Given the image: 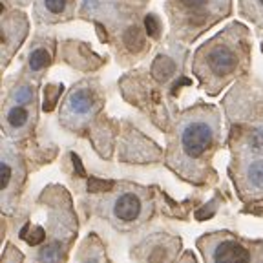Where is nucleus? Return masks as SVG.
<instances>
[{"label": "nucleus", "instance_id": "1", "mask_svg": "<svg viewBox=\"0 0 263 263\" xmlns=\"http://www.w3.org/2000/svg\"><path fill=\"white\" fill-rule=\"evenodd\" d=\"M218 136V121L214 115L196 111L189 115L177 132V161L181 164L196 163L206 154Z\"/></svg>", "mask_w": 263, "mask_h": 263}, {"label": "nucleus", "instance_id": "2", "mask_svg": "<svg viewBox=\"0 0 263 263\" xmlns=\"http://www.w3.org/2000/svg\"><path fill=\"white\" fill-rule=\"evenodd\" d=\"M206 263H261L263 245L258 249L227 234L210 236L199 241Z\"/></svg>", "mask_w": 263, "mask_h": 263}, {"label": "nucleus", "instance_id": "3", "mask_svg": "<svg viewBox=\"0 0 263 263\" xmlns=\"http://www.w3.org/2000/svg\"><path fill=\"white\" fill-rule=\"evenodd\" d=\"M141 199L137 194L134 192H124L121 196H117L111 203V214H114L115 219L124 223H132L136 221L141 216Z\"/></svg>", "mask_w": 263, "mask_h": 263}, {"label": "nucleus", "instance_id": "4", "mask_svg": "<svg viewBox=\"0 0 263 263\" xmlns=\"http://www.w3.org/2000/svg\"><path fill=\"white\" fill-rule=\"evenodd\" d=\"M206 62H209V68L214 71V75L223 77V75L230 73V71L236 68L238 57H236L234 51L230 48H227V46H218V48H214L209 53Z\"/></svg>", "mask_w": 263, "mask_h": 263}, {"label": "nucleus", "instance_id": "5", "mask_svg": "<svg viewBox=\"0 0 263 263\" xmlns=\"http://www.w3.org/2000/svg\"><path fill=\"white\" fill-rule=\"evenodd\" d=\"M91 108V97L88 95V91L77 90L70 95L68 103H66V110L73 115H86L90 114Z\"/></svg>", "mask_w": 263, "mask_h": 263}, {"label": "nucleus", "instance_id": "6", "mask_svg": "<svg viewBox=\"0 0 263 263\" xmlns=\"http://www.w3.org/2000/svg\"><path fill=\"white\" fill-rule=\"evenodd\" d=\"M245 181L254 192H263V159H256L247 164Z\"/></svg>", "mask_w": 263, "mask_h": 263}, {"label": "nucleus", "instance_id": "7", "mask_svg": "<svg viewBox=\"0 0 263 263\" xmlns=\"http://www.w3.org/2000/svg\"><path fill=\"white\" fill-rule=\"evenodd\" d=\"M176 71V62L168 57H157L152 66V75L157 81H168Z\"/></svg>", "mask_w": 263, "mask_h": 263}, {"label": "nucleus", "instance_id": "8", "mask_svg": "<svg viewBox=\"0 0 263 263\" xmlns=\"http://www.w3.org/2000/svg\"><path fill=\"white\" fill-rule=\"evenodd\" d=\"M6 121H8V124L11 128H21V126H24L26 121H28V111L22 106H13L11 110L8 111Z\"/></svg>", "mask_w": 263, "mask_h": 263}, {"label": "nucleus", "instance_id": "9", "mask_svg": "<svg viewBox=\"0 0 263 263\" xmlns=\"http://www.w3.org/2000/svg\"><path fill=\"white\" fill-rule=\"evenodd\" d=\"M49 62V55L46 49H35L31 55H29V68H31L33 71H39L42 70L46 64Z\"/></svg>", "mask_w": 263, "mask_h": 263}, {"label": "nucleus", "instance_id": "10", "mask_svg": "<svg viewBox=\"0 0 263 263\" xmlns=\"http://www.w3.org/2000/svg\"><path fill=\"white\" fill-rule=\"evenodd\" d=\"M114 189V181L106 179H99V177H90L88 179V190L90 192H108V190Z\"/></svg>", "mask_w": 263, "mask_h": 263}, {"label": "nucleus", "instance_id": "11", "mask_svg": "<svg viewBox=\"0 0 263 263\" xmlns=\"http://www.w3.org/2000/svg\"><path fill=\"white\" fill-rule=\"evenodd\" d=\"M124 44L128 46V48H139V46H143V37H141L139 29L134 26V28H130L126 33H124Z\"/></svg>", "mask_w": 263, "mask_h": 263}, {"label": "nucleus", "instance_id": "12", "mask_svg": "<svg viewBox=\"0 0 263 263\" xmlns=\"http://www.w3.org/2000/svg\"><path fill=\"white\" fill-rule=\"evenodd\" d=\"M22 238H24L31 247H35V245H39V243L44 241V238H46L44 229H42V227H33L31 232H29V234H24Z\"/></svg>", "mask_w": 263, "mask_h": 263}, {"label": "nucleus", "instance_id": "13", "mask_svg": "<svg viewBox=\"0 0 263 263\" xmlns=\"http://www.w3.org/2000/svg\"><path fill=\"white\" fill-rule=\"evenodd\" d=\"M44 6L51 15H59V13L64 11L66 0H44Z\"/></svg>", "mask_w": 263, "mask_h": 263}, {"label": "nucleus", "instance_id": "14", "mask_svg": "<svg viewBox=\"0 0 263 263\" xmlns=\"http://www.w3.org/2000/svg\"><path fill=\"white\" fill-rule=\"evenodd\" d=\"M62 90V88H61ZM61 90L59 91H53V86H48V91H46V101H44V110L46 111H49V110H53V106H55V103H57V97H59V93H61Z\"/></svg>", "mask_w": 263, "mask_h": 263}, {"label": "nucleus", "instance_id": "15", "mask_svg": "<svg viewBox=\"0 0 263 263\" xmlns=\"http://www.w3.org/2000/svg\"><path fill=\"white\" fill-rule=\"evenodd\" d=\"M144 28H146V33L150 35V37L157 35V31H159V24H157L156 16H154V15H146V16H144Z\"/></svg>", "mask_w": 263, "mask_h": 263}, {"label": "nucleus", "instance_id": "16", "mask_svg": "<svg viewBox=\"0 0 263 263\" xmlns=\"http://www.w3.org/2000/svg\"><path fill=\"white\" fill-rule=\"evenodd\" d=\"M0 181H2V189H8L9 181H11V166L6 161L0 164Z\"/></svg>", "mask_w": 263, "mask_h": 263}, {"label": "nucleus", "instance_id": "17", "mask_svg": "<svg viewBox=\"0 0 263 263\" xmlns=\"http://www.w3.org/2000/svg\"><path fill=\"white\" fill-rule=\"evenodd\" d=\"M206 2H209V0H181V4L189 9H201L206 6Z\"/></svg>", "mask_w": 263, "mask_h": 263}, {"label": "nucleus", "instance_id": "18", "mask_svg": "<svg viewBox=\"0 0 263 263\" xmlns=\"http://www.w3.org/2000/svg\"><path fill=\"white\" fill-rule=\"evenodd\" d=\"M15 99H16V103H26V101H29V99H31L29 88H21V90L15 93Z\"/></svg>", "mask_w": 263, "mask_h": 263}, {"label": "nucleus", "instance_id": "19", "mask_svg": "<svg viewBox=\"0 0 263 263\" xmlns=\"http://www.w3.org/2000/svg\"><path fill=\"white\" fill-rule=\"evenodd\" d=\"M71 159H73V166H75V170H77L79 176H81V177L86 176V172H84V168H82V164H81V159H79V157L75 156V154L71 156Z\"/></svg>", "mask_w": 263, "mask_h": 263}, {"label": "nucleus", "instance_id": "20", "mask_svg": "<svg viewBox=\"0 0 263 263\" xmlns=\"http://www.w3.org/2000/svg\"><path fill=\"white\" fill-rule=\"evenodd\" d=\"M258 2H259V4H261V8H263V0H258Z\"/></svg>", "mask_w": 263, "mask_h": 263}]
</instances>
